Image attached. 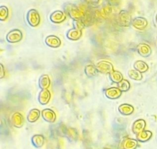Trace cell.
<instances>
[{"label": "cell", "instance_id": "cell-2", "mask_svg": "<svg viewBox=\"0 0 157 149\" xmlns=\"http://www.w3.org/2000/svg\"><path fill=\"white\" fill-rule=\"evenodd\" d=\"M26 19L29 25L31 26H37L40 23V15L39 12L34 9H30L26 15Z\"/></svg>", "mask_w": 157, "mask_h": 149}, {"label": "cell", "instance_id": "cell-3", "mask_svg": "<svg viewBox=\"0 0 157 149\" xmlns=\"http://www.w3.org/2000/svg\"><path fill=\"white\" fill-rule=\"evenodd\" d=\"M96 69L98 72L103 74H110L113 71V65L106 60H101L97 63L96 65Z\"/></svg>", "mask_w": 157, "mask_h": 149}, {"label": "cell", "instance_id": "cell-18", "mask_svg": "<svg viewBox=\"0 0 157 149\" xmlns=\"http://www.w3.org/2000/svg\"><path fill=\"white\" fill-rule=\"evenodd\" d=\"M119 111L120 113L124 115H129L134 111V107L129 104H122L119 108Z\"/></svg>", "mask_w": 157, "mask_h": 149}, {"label": "cell", "instance_id": "cell-16", "mask_svg": "<svg viewBox=\"0 0 157 149\" xmlns=\"http://www.w3.org/2000/svg\"><path fill=\"white\" fill-rule=\"evenodd\" d=\"M152 136V132L150 131H144L139 134H137V140L145 142L148 141L151 139Z\"/></svg>", "mask_w": 157, "mask_h": 149}, {"label": "cell", "instance_id": "cell-23", "mask_svg": "<svg viewBox=\"0 0 157 149\" xmlns=\"http://www.w3.org/2000/svg\"><path fill=\"white\" fill-rule=\"evenodd\" d=\"M9 15V10L6 6H1L0 7V20H5Z\"/></svg>", "mask_w": 157, "mask_h": 149}, {"label": "cell", "instance_id": "cell-27", "mask_svg": "<svg viewBox=\"0 0 157 149\" xmlns=\"http://www.w3.org/2000/svg\"><path fill=\"white\" fill-rule=\"evenodd\" d=\"M156 23H157V14H156Z\"/></svg>", "mask_w": 157, "mask_h": 149}, {"label": "cell", "instance_id": "cell-17", "mask_svg": "<svg viewBox=\"0 0 157 149\" xmlns=\"http://www.w3.org/2000/svg\"><path fill=\"white\" fill-rule=\"evenodd\" d=\"M109 78L112 82L116 83L117 84L118 83H120L121 80L123 79V74H121V73L119 71H117V70L112 71L109 74Z\"/></svg>", "mask_w": 157, "mask_h": 149}, {"label": "cell", "instance_id": "cell-26", "mask_svg": "<svg viewBox=\"0 0 157 149\" xmlns=\"http://www.w3.org/2000/svg\"><path fill=\"white\" fill-rule=\"evenodd\" d=\"M86 1V2L88 4L90 5H94L96 4H97L99 1V0H85Z\"/></svg>", "mask_w": 157, "mask_h": 149}, {"label": "cell", "instance_id": "cell-4", "mask_svg": "<svg viewBox=\"0 0 157 149\" xmlns=\"http://www.w3.org/2000/svg\"><path fill=\"white\" fill-rule=\"evenodd\" d=\"M23 38L22 32L18 29H13L9 31L6 35V40L10 43L18 42Z\"/></svg>", "mask_w": 157, "mask_h": 149}, {"label": "cell", "instance_id": "cell-15", "mask_svg": "<svg viewBox=\"0 0 157 149\" xmlns=\"http://www.w3.org/2000/svg\"><path fill=\"white\" fill-rule=\"evenodd\" d=\"M134 68L135 70L139 71L140 73H145L148 70V65L142 60L136 61L134 63Z\"/></svg>", "mask_w": 157, "mask_h": 149}, {"label": "cell", "instance_id": "cell-7", "mask_svg": "<svg viewBox=\"0 0 157 149\" xmlns=\"http://www.w3.org/2000/svg\"><path fill=\"white\" fill-rule=\"evenodd\" d=\"M45 44L51 47H58L61 44V41L58 37L55 35H50L45 39Z\"/></svg>", "mask_w": 157, "mask_h": 149}, {"label": "cell", "instance_id": "cell-10", "mask_svg": "<svg viewBox=\"0 0 157 149\" xmlns=\"http://www.w3.org/2000/svg\"><path fill=\"white\" fill-rule=\"evenodd\" d=\"M66 18L65 15L61 10H56L52 13L50 16V20L53 23H61Z\"/></svg>", "mask_w": 157, "mask_h": 149}, {"label": "cell", "instance_id": "cell-6", "mask_svg": "<svg viewBox=\"0 0 157 149\" xmlns=\"http://www.w3.org/2000/svg\"><path fill=\"white\" fill-rule=\"evenodd\" d=\"M138 54L143 57H148L151 54V49L149 45L145 43H140L137 46Z\"/></svg>", "mask_w": 157, "mask_h": 149}, {"label": "cell", "instance_id": "cell-19", "mask_svg": "<svg viewBox=\"0 0 157 149\" xmlns=\"http://www.w3.org/2000/svg\"><path fill=\"white\" fill-rule=\"evenodd\" d=\"M84 71L85 74L89 78L94 77V76H96L97 72H98L96 67L93 65H86L84 68Z\"/></svg>", "mask_w": 157, "mask_h": 149}, {"label": "cell", "instance_id": "cell-25", "mask_svg": "<svg viewBox=\"0 0 157 149\" xmlns=\"http://www.w3.org/2000/svg\"><path fill=\"white\" fill-rule=\"evenodd\" d=\"M0 70H1L0 78L2 79L5 76V69H4V66L2 63H0Z\"/></svg>", "mask_w": 157, "mask_h": 149}, {"label": "cell", "instance_id": "cell-14", "mask_svg": "<svg viewBox=\"0 0 157 149\" xmlns=\"http://www.w3.org/2000/svg\"><path fill=\"white\" fill-rule=\"evenodd\" d=\"M50 84V80L48 75L42 74L39 79V86L42 89H47Z\"/></svg>", "mask_w": 157, "mask_h": 149}, {"label": "cell", "instance_id": "cell-11", "mask_svg": "<svg viewBox=\"0 0 157 149\" xmlns=\"http://www.w3.org/2000/svg\"><path fill=\"white\" fill-rule=\"evenodd\" d=\"M82 34V30L73 28L67 31V38L70 40L77 41L81 37Z\"/></svg>", "mask_w": 157, "mask_h": 149}, {"label": "cell", "instance_id": "cell-5", "mask_svg": "<svg viewBox=\"0 0 157 149\" xmlns=\"http://www.w3.org/2000/svg\"><path fill=\"white\" fill-rule=\"evenodd\" d=\"M131 25L137 30H143L147 27L148 22L147 20L144 17H137L132 19Z\"/></svg>", "mask_w": 157, "mask_h": 149}, {"label": "cell", "instance_id": "cell-1", "mask_svg": "<svg viewBox=\"0 0 157 149\" xmlns=\"http://www.w3.org/2000/svg\"><path fill=\"white\" fill-rule=\"evenodd\" d=\"M117 20L120 25L124 27H128L131 25L132 20L131 15L127 10H122L118 15Z\"/></svg>", "mask_w": 157, "mask_h": 149}, {"label": "cell", "instance_id": "cell-22", "mask_svg": "<svg viewBox=\"0 0 157 149\" xmlns=\"http://www.w3.org/2000/svg\"><path fill=\"white\" fill-rule=\"evenodd\" d=\"M121 92L128 91L130 88V83L126 79H123L118 83L117 87Z\"/></svg>", "mask_w": 157, "mask_h": 149}, {"label": "cell", "instance_id": "cell-24", "mask_svg": "<svg viewBox=\"0 0 157 149\" xmlns=\"http://www.w3.org/2000/svg\"><path fill=\"white\" fill-rule=\"evenodd\" d=\"M73 25H74L75 28H77V29L80 30H82L85 27V25H84L83 22L82 20H81L80 19L74 20Z\"/></svg>", "mask_w": 157, "mask_h": 149}, {"label": "cell", "instance_id": "cell-8", "mask_svg": "<svg viewBox=\"0 0 157 149\" xmlns=\"http://www.w3.org/2000/svg\"><path fill=\"white\" fill-rule=\"evenodd\" d=\"M105 95L110 99H116L120 97L121 91L118 87H110L105 91Z\"/></svg>", "mask_w": 157, "mask_h": 149}, {"label": "cell", "instance_id": "cell-20", "mask_svg": "<svg viewBox=\"0 0 157 149\" xmlns=\"http://www.w3.org/2000/svg\"><path fill=\"white\" fill-rule=\"evenodd\" d=\"M128 74L129 77L134 80L136 81H140L142 79V73L139 72L136 70H130L128 72Z\"/></svg>", "mask_w": 157, "mask_h": 149}, {"label": "cell", "instance_id": "cell-21", "mask_svg": "<svg viewBox=\"0 0 157 149\" xmlns=\"http://www.w3.org/2000/svg\"><path fill=\"white\" fill-rule=\"evenodd\" d=\"M137 147V140L134 139H126L124 144V149H136Z\"/></svg>", "mask_w": 157, "mask_h": 149}, {"label": "cell", "instance_id": "cell-12", "mask_svg": "<svg viewBox=\"0 0 157 149\" xmlns=\"http://www.w3.org/2000/svg\"><path fill=\"white\" fill-rule=\"evenodd\" d=\"M50 99V93L47 89H42L39 95V101L42 104L47 103Z\"/></svg>", "mask_w": 157, "mask_h": 149}, {"label": "cell", "instance_id": "cell-13", "mask_svg": "<svg viewBox=\"0 0 157 149\" xmlns=\"http://www.w3.org/2000/svg\"><path fill=\"white\" fill-rule=\"evenodd\" d=\"M68 15L70 16L71 18H73L74 20L80 19V17H81L80 12L78 10V9L77 8L76 6H73L72 7H68V9L66 10V12Z\"/></svg>", "mask_w": 157, "mask_h": 149}, {"label": "cell", "instance_id": "cell-9", "mask_svg": "<svg viewBox=\"0 0 157 149\" xmlns=\"http://www.w3.org/2000/svg\"><path fill=\"white\" fill-rule=\"evenodd\" d=\"M145 126H146V123L145 120L142 119H137L133 124L132 131L134 134H138L140 132L144 131Z\"/></svg>", "mask_w": 157, "mask_h": 149}]
</instances>
